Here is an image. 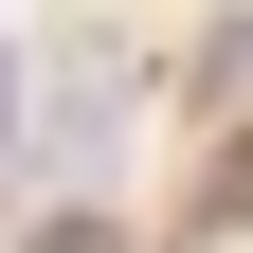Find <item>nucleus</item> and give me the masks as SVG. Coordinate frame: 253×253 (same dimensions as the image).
Wrapping results in <instances>:
<instances>
[{"label": "nucleus", "instance_id": "f257e3e1", "mask_svg": "<svg viewBox=\"0 0 253 253\" xmlns=\"http://www.w3.org/2000/svg\"><path fill=\"white\" fill-rule=\"evenodd\" d=\"M37 253H109V217H90V199H54V217H37Z\"/></svg>", "mask_w": 253, "mask_h": 253}]
</instances>
